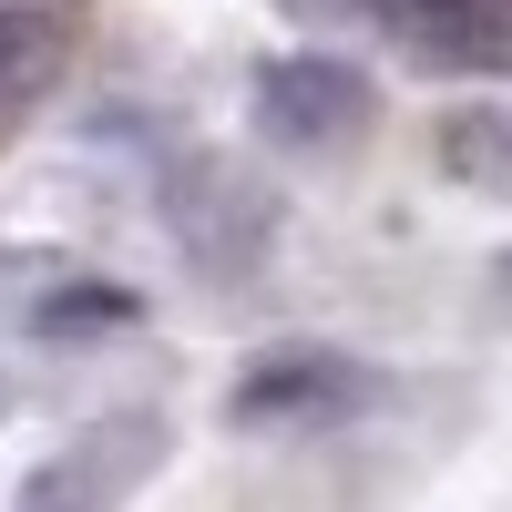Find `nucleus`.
Masks as SVG:
<instances>
[{
    "label": "nucleus",
    "mask_w": 512,
    "mask_h": 512,
    "mask_svg": "<svg viewBox=\"0 0 512 512\" xmlns=\"http://www.w3.org/2000/svg\"><path fill=\"white\" fill-rule=\"evenodd\" d=\"M164 461V420L154 410H113L93 431H72L52 461H31L11 512H123L144 492V472Z\"/></svg>",
    "instance_id": "f257e3e1"
},
{
    "label": "nucleus",
    "mask_w": 512,
    "mask_h": 512,
    "mask_svg": "<svg viewBox=\"0 0 512 512\" xmlns=\"http://www.w3.org/2000/svg\"><path fill=\"white\" fill-rule=\"evenodd\" d=\"M256 123H267V144H349L369 123V72L338 62V52H277L267 72H256Z\"/></svg>",
    "instance_id": "f03ea898"
},
{
    "label": "nucleus",
    "mask_w": 512,
    "mask_h": 512,
    "mask_svg": "<svg viewBox=\"0 0 512 512\" xmlns=\"http://www.w3.org/2000/svg\"><path fill=\"white\" fill-rule=\"evenodd\" d=\"M359 400H369L359 359H338V349H277V359H256L226 390V420H236V431H297V420H349Z\"/></svg>",
    "instance_id": "7ed1b4c3"
},
{
    "label": "nucleus",
    "mask_w": 512,
    "mask_h": 512,
    "mask_svg": "<svg viewBox=\"0 0 512 512\" xmlns=\"http://www.w3.org/2000/svg\"><path fill=\"white\" fill-rule=\"evenodd\" d=\"M379 21L441 72H502L512 62V0H379Z\"/></svg>",
    "instance_id": "20e7f679"
},
{
    "label": "nucleus",
    "mask_w": 512,
    "mask_h": 512,
    "mask_svg": "<svg viewBox=\"0 0 512 512\" xmlns=\"http://www.w3.org/2000/svg\"><path fill=\"white\" fill-rule=\"evenodd\" d=\"M52 62H62V21H52V11H11V0H0V123L52 82Z\"/></svg>",
    "instance_id": "39448f33"
},
{
    "label": "nucleus",
    "mask_w": 512,
    "mask_h": 512,
    "mask_svg": "<svg viewBox=\"0 0 512 512\" xmlns=\"http://www.w3.org/2000/svg\"><path fill=\"white\" fill-rule=\"evenodd\" d=\"M441 164H451L461 185L512 195V113H451L441 123Z\"/></svg>",
    "instance_id": "423d86ee"
},
{
    "label": "nucleus",
    "mask_w": 512,
    "mask_h": 512,
    "mask_svg": "<svg viewBox=\"0 0 512 512\" xmlns=\"http://www.w3.org/2000/svg\"><path fill=\"white\" fill-rule=\"evenodd\" d=\"M31 328L41 338H113V328H134V297L123 287H52L31 308Z\"/></svg>",
    "instance_id": "0eeeda50"
}]
</instances>
